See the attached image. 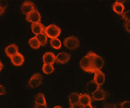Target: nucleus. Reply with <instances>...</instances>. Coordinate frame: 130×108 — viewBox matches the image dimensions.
I'll return each instance as SVG.
<instances>
[{"label":"nucleus","instance_id":"obj_1","mask_svg":"<svg viewBox=\"0 0 130 108\" xmlns=\"http://www.w3.org/2000/svg\"><path fill=\"white\" fill-rule=\"evenodd\" d=\"M87 55L91 60L93 73L96 71L101 70V69L103 68L104 65V61L102 58L93 51H89Z\"/></svg>","mask_w":130,"mask_h":108},{"label":"nucleus","instance_id":"obj_2","mask_svg":"<svg viewBox=\"0 0 130 108\" xmlns=\"http://www.w3.org/2000/svg\"><path fill=\"white\" fill-rule=\"evenodd\" d=\"M61 29L55 24H51L45 27L44 33L47 37L51 38H57L61 33Z\"/></svg>","mask_w":130,"mask_h":108},{"label":"nucleus","instance_id":"obj_3","mask_svg":"<svg viewBox=\"0 0 130 108\" xmlns=\"http://www.w3.org/2000/svg\"><path fill=\"white\" fill-rule=\"evenodd\" d=\"M63 44L69 49L74 50L79 47L80 42L77 37L75 36H70L64 40Z\"/></svg>","mask_w":130,"mask_h":108},{"label":"nucleus","instance_id":"obj_4","mask_svg":"<svg viewBox=\"0 0 130 108\" xmlns=\"http://www.w3.org/2000/svg\"><path fill=\"white\" fill-rule=\"evenodd\" d=\"M109 95L107 92L100 87L92 93L91 98L92 101H102L106 100Z\"/></svg>","mask_w":130,"mask_h":108},{"label":"nucleus","instance_id":"obj_5","mask_svg":"<svg viewBox=\"0 0 130 108\" xmlns=\"http://www.w3.org/2000/svg\"><path fill=\"white\" fill-rule=\"evenodd\" d=\"M43 76L39 73H35L29 80L28 85L31 88H37L40 85L43 81Z\"/></svg>","mask_w":130,"mask_h":108},{"label":"nucleus","instance_id":"obj_6","mask_svg":"<svg viewBox=\"0 0 130 108\" xmlns=\"http://www.w3.org/2000/svg\"><path fill=\"white\" fill-rule=\"evenodd\" d=\"M79 65L83 71L86 72L93 73L91 60L87 54L80 60L79 62Z\"/></svg>","mask_w":130,"mask_h":108},{"label":"nucleus","instance_id":"obj_7","mask_svg":"<svg viewBox=\"0 0 130 108\" xmlns=\"http://www.w3.org/2000/svg\"><path fill=\"white\" fill-rule=\"evenodd\" d=\"M26 20L29 23L32 24L41 23V16L39 12L37 9L28 14L26 17Z\"/></svg>","mask_w":130,"mask_h":108},{"label":"nucleus","instance_id":"obj_8","mask_svg":"<svg viewBox=\"0 0 130 108\" xmlns=\"http://www.w3.org/2000/svg\"><path fill=\"white\" fill-rule=\"evenodd\" d=\"M36 9L35 4L31 1H25L21 5V10L22 13L27 16L31 12Z\"/></svg>","mask_w":130,"mask_h":108},{"label":"nucleus","instance_id":"obj_9","mask_svg":"<svg viewBox=\"0 0 130 108\" xmlns=\"http://www.w3.org/2000/svg\"><path fill=\"white\" fill-rule=\"evenodd\" d=\"M71 57V54L65 52H62L55 56V62L58 64H66L70 60Z\"/></svg>","mask_w":130,"mask_h":108},{"label":"nucleus","instance_id":"obj_10","mask_svg":"<svg viewBox=\"0 0 130 108\" xmlns=\"http://www.w3.org/2000/svg\"><path fill=\"white\" fill-rule=\"evenodd\" d=\"M93 81L99 86L100 87L105 83L106 80V76L101 70L96 71L95 73Z\"/></svg>","mask_w":130,"mask_h":108},{"label":"nucleus","instance_id":"obj_11","mask_svg":"<svg viewBox=\"0 0 130 108\" xmlns=\"http://www.w3.org/2000/svg\"><path fill=\"white\" fill-rule=\"evenodd\" d=\"M5 52L7 56L11 58L19 53V48L17 45L14 44H10L5 48Z\"/></svg>","mask_w":130,"mask_h":108},{"label":"nucleus","instance_id":"obj_12","mask_svg":"<svg viewBox=\"0 0 130 108\" xmlns=\"http://www.w3.org/2000/svg\"><path fill=\"white\" fill-rule=\"evenodd\" d=\"M10 61L14 66H21L24 63L25 60L23 55L19 52L11 58Z\"/></svg>","mask_w":130,"mask_h":108},{"label":"nucleus","instance_id":"obj_13","mask_svg":"<svg viewBox=\"0 0 130 108\" xmlns=\"http://www.w3.org/2000/svg\"><path fill=\"white\" fill-rule=\"evenodd\" d=\"M43 60L44 64L53 65L55 61V56L52 52H46L43 55Z\"/></svg>","mask_w":130,"mask_h":108},{"label":"nucleus","instance_id":"obj_14","mask_svg":"<svg viewBox=\"0 0 130 108\" xmlns=\"http://www.w3.org/2000/svg\"><path fill=\"white\" fill-rule=\"evenodd\" d=\"M31 29L34 34L36 35L44 33L45 27L41 23H37L31 24Z\"/></svg>","mask_w":130,"mask_h":108},{"label":"nucleus","instance_id":"obj_15","mask_svg":"<svg viewBox=\"0 0 130 108\" xmlns=\"http://www.w3.org/2000/svg\"><path fill=\"white\" fill-rule=\"evenodd\" d=\"M113 10L116 13L121 15L124 12L125 6L123 4L119 1H116L114 3L112 6Z\"/></svg>","mask_w":130,"mask_h":108},{"label":"nucleus","instance_id":"obj_16","mask_svg":"<svg viewBox=\"0 0 130 108\" xmlns=\"http://www.w3.org/2000/svg\"><path fill=\"white\" fill-rule=\"evenodd\" d=\"M92 100L90 96L87 94H84L80 95L79 103L82 106H84L87 105L91 104Z\"/></svg>","mask_w":130,"mask_h":108},{"label":"nucleus","instance_id":"obj_17","mask_svg":"<svg viewBox=\"0 0 130 108\" xmlns=\"http://www.w3.org/2000/svg\"><path fill=\"white\" fill-rule=\"evenodd\" d=\"M80 95L78 93H72L69 95V101L70 106L79 103Z\"/></svg>","mask_w":130,"mask_h":108},{"label":"nucleus","instance_id":"obj_18","mask_svg":"<svg viewBox=\"0 0 130 108\" xmlns=\"http://www.w3.org/2000/svg\"><path fill=\"white\" fill-rule=\"evenodd\" d=\"M36 37L38 41H39L40 46H44L47 43V37L45 34V33H42L41 34H38L37 35H36L35 37Z\"/></svg>","mask_w":130,"mask_h":108},{"label":"nucleus","instance_id":"obj_19","mask_svg":"<svg viewBox=\"0 0 130 108\" xmlns=\"http://www.w3.org/2000/svg\"><path fill=\"white\" fill-rule=\"evenodd\" d=\"M35 104H47L45 95L42 93H39L38 95H37L35 98Z\"/></svg>","mask_w":130,"mask_h":108},{"label":"nucleus","instance_id":"obj_20","mask_svg":"<svg viewBox=\"0 0 130 108\" xmlns=\"http://www.w3.org/2000/svg\"><path fill=\"white\" fill-rule=\"evenodd\" d=\"M50 44L51 46L52 47L57 50L60 49L62 46L61 42L57 38L51 39V40L50 41Z\"/></svg>","mask_w":130,"mask_h":108},{"label":"nucleus","instance_id":"obj_21","mask_svg":"<svg viewBox=\"0 0 130 108\" xmlns=\"http://www.w3.org/2000/svg\"><path fill=\"white\" fill-rule=\"evenodd\" d=\"M28 44L32 48L38 49L40 47V44L38 39L35 37H32L28 41Z\"/></svg>","mask_w":130,"mask_h":108},{"label":"nucleus","instance_id":"obj_22","mask_svg":"<svg viewBox=\"0 0 130 108\" xmlns=\"http://www.w3.org/2000/svg\"><path fill=\"white\" fill-rule=\"evenodd\" d=\"M54 70L55 68L53 65L44 64L42 67V71L45 74H51L54 72Z\"/></svg>","mask_w":130,"mask_h":108},{"label":"nucleus","instance_id":"obj_23","mask_svg":"<svg viewBox=\"0 0 130 108\" xmlns=\"http://www.w3.org/2000/svg\"><path fill=\"white\" fill-rule=\"evenodd\" d=\"M100 88L96 83L93 81V80L89 83V84H87V89L89 92L93 93L95 91L98 89Z\"/></svg>","mask_w":130,"mask_h":108},{"label":"nucleus","instance_id":"obj_24","mask_svg":"<svg viewBox=\"0 0 130 108\" xmlns=\"http://www.w3.org/2000/svg\"><path fill=\"white\" fill-rule=\"evenodd\" d=\"M8 6V3L6 1H0V11L2 15L4 14Z\"/></svg>","mask_w":130,"mask_h":108},{"label":"nucleus","instance_id":"obj_25","mask_svg":"<svg viewBox=\"0 0 130 108\" xmlns=\"http://www.w3.org/2000/svg\"><path fill=\"white\" fill-rule=\"evenodd\" d=\"M121 16L123 20L125 21H130V11H126L125 12H123V13L121 15Z\"/></svg>","mask_w":130,"mask_h":108},{"label":"nucleus","instance_id":"obj_26","mask_svg":"<svg viewBox=\"0 0 130 108\" xmlns=\"http://www.w3.org/2000/svg\"><path fill=\"white\" fill-rule=\"evenodd\" d=\"M124 27L127 32L130 33V21H124Z\"/></svg>","mask_w":130,"mask_h":108},{"label":"nucleus","instance_id":"obj_27","mask_svg":"<svg viewBox=\"0 0 130 108\" xmlns=\"http://www.w3.org/2000/svg\"><path fill=\"white\" fill-rule=\"evenodd\" d=\"M122 108H130V102L128 101H125L122 102L121 103Z\"/></svg>","mask_w":130,"mask_h":108},{"label":"nucleus","instance_id":"obj_28","mask_svg":"<svg viewBox=\"0 0 130 108\" xmlns=\"http://www.w3.org/2000/svg\"><path fill=\"white\" fill-rule=\"evenodd\" d=\"M6 94V90L5 88L2 85H0V95H5Z\"/></svg>","mask_w":130,"mask_h":108},{"label":"nucleus","instance_id":"obj_29","mask_svg":"<svg viewBox=\"0 0 130 108\" xmlns=\"http://www.w3.org/2000/svg\"><path fill=\"white\" fill-rule=\"evenodd\" d=\"M83 106H82V105L80 104L79 103H78L70 106V108H83Z\"/></svg>","mask_w":130,"mask_h":108},{"label":"nucleus","instance_id":"obj_30","mask_svg":"<svg viewBox=\"0 0 130 108\" xmlns=\"http://www.w3.org/2000/svg\"><path fill=\"white\" fill-rule=\"evenodd\" d=\"M35 108H47L46 105H35Z\"/></svg>","mask_w":130,"mask_h":108},{"label":"nucleus","instance_id":"obj_31","mask_svg":"<svg viewBox=\"0 0 130 108\" xmlns=\"http://www.w3.org/2000/svg\"><path fill=\"white\" fill-rule=\"evenodd\" d=\"M112 108H122L121 103L112 104Z\"/></svg>","mask_w":130,"mask_h":108},{"label":"nucleus","instance_id":"obj_32","mask_svg":"<svg viewBox=\"0 0 130 108\" xmlns=\"http://www.w3.org/2000/svg\"><path fill=\"white\" fill-rule=\"evenodd\" d=\"M103 108H112V104L110 103H106L103 106Z\"/></svg>","mask_w":130,"mask_h":108},{"label":"nucleus","instance_id":"obj_33","mask_svg":"<svg viewBox=\"0 0 130 108\" xmlns=\"http://www.w3.org/2000/svg\"><path fill=\"white\" fill-rule=\"evenodd\" d=\"M83 108H93V107L91 105V104H90L87 105L83 106Z\"/></svg>","mask_w":130,"mask_h":108},{"label":"nucleus","instance_id":"obj_34","mask_svg":"<svg viewBox=\"0 0 130 108\" xmlns=\"http://www.w3.org/2000/svg\"><path fill=\"white\" fill-rule=\"evenodd\" d=\"M3 67H4V65L3 63L1 62V61H0V72L2 70Z\"/></svg>","mask_w":130,"mask_h":108},{"label":"nucleus","instance_id":"obj_35","mask_svg":"<svg viewBox=\"0 0 130 108\" xmlns=\"http://www.w3.org/2000/svg\"><path fill=\"white\" fill-rule=\"evenodd\" d=\"M54 108H62L61 106H55V107Z\"/></svg>","mask_w":130,"mask_h":108},{"label":"nucleus","instance_id":"obj_36","mask_svg":"<svg viewBox=\"0 0 130 108\" xmlns=\"http://www.w3.org/2000/svg\"><path fill=\"white\" fill-rule=\"evenodd\" d=\"M2 16V14L1 13V11H0V16Z\"/></svg>","mask_w":130,"mask_h":108},{"label":"nucleus","instance_id":"obj_37","mask_svg":"<svg viewBox=\"0 0 130 108\" xmlns=\"http://www.w3.org/2000/svg\"><path fill=\"white\" fill-rule=\"evenodd\" d=\"M93 108H96V107H93Z\"/></svg>","mask_w":130,"mask_h":108}]
</instances>
